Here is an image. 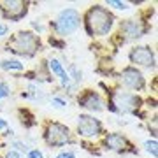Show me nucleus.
<instances>
[{
	"mask_svg": "<svg viewBox=\"0 0 158 158\" xmlns=\"http://www.w3.org/2000/svg\"><path fill=\"white\" fill-rule=\"evenodd\" d=\"M51 104H53L55 107H58V109H62V107H65V106H67V102L62 100V98H58V97H55V98L51 100Z\"/></svg>",
	"mask_w": 158,
	"mask_h": 158,
	"instance_id": "obj_20",
	"label": "nucleus"
},
{
	"mask_svg": "<svg viewBox=\"0 0 158 158\" xmlns=\"http://www.w3.org/2000/svg\"><path fill=\"white\" fill-rule=\"evenodd\" d=\"M111 106L116 113H134L141 106V98L128 91H114L111 97Z\"/></svg>",
	"mask_w": 158,
	"mask_h": 158,
	"instance_id": "obj_4",
	"label": "nucleus"
},
{
	"mask_svg": "<svg viewBox=\"0 0 158 158\" xmlns=\"http://www.w3.org/2000/svg\"><path fill=\"white\" fill-rule=\"evenodd\" d=\"M69 69H70V74H72L70 77H72L74 81H76V83H81V79H83V72H79L76 65H70Z\"/></svg>",
	"mask_w": 158,
	"mask_h": 158,
	"instance_id": "obj_18",
	"label": "nucleus"
},
{
	"mask_svg": "<svg viewBox=\"0 0 158 158\" xmlns=\"http://www.w3.org/2000/svg\"><path fill=\"white\" fill-rule=\"evenodd\" d=\"M113 14L102 6H93L86 14V28L90 35H106L113 27Z\"/></svg>",
	"mask_w": 158,
	"mask_h": 158,
	"instance_id": "obj_1",
	"label": "nucleus"
},
{
	"mask_svg": "<svg viewBox=\"0 0 158 158\" xmlns=\"http://www.w3.org/2000/svg\"><path fill=\"white\" fill-rule=\"evenodd\" d=\"M0 7L4 11V16L9 18V19H19L27 14V2H21V0L0 2Z\"/></svg>",
	"mask_w": 158,
	"mask_h": 158,
	"instance_id": "obj_8",
	"label": "nucleus"
},
{
	"mask_svg": "<svg viewBox=\"0 0 158 158\" xmlns=\"http://www.w3.org/2000/svg\"><path fill=\"white\" fill-rule=\"evenodd\" d=\"M46 141L49 146H65L70 141V132L62 123H51L46 130Z\"/></svg>",
	"mask_w": 158,
	"mask_h": 158,
	"instance_id": "obj_5",
	"label": "nucleus"
},
{
	"mask_svg": "<svg viewBox=\"0 0 158 158\" xmlns=\"http://www.w3.org/2000/svg\"><path fill=\"white\" fill-rule=\"evenodd\" d=\"M77 132L81 137H97L102 132V125L93 116L81 114L77 118Z\"/></svg>",
	"mask_w": 158,
	"mask_h": 158,
	"instance_id": "obj_6",
	"label": "nucleus"
},
{
	"mask_svg": "<svg viewBox=\"0 0 158 158\" xmlns=\"http://www.w3.org/2000/svg\"><path fill=\"white\" fill-rule=\"evenodd\" d=\"M7 32H9V28H7L6 25H0V37H4V35H7Z\"/></svg>",
	"mask_w": 158,
	"mask_h": 158,
	"instance_id": "obj_24",
	"label": "nucleus"
},
{
	"mask_svg": "<svg viewBox=\"0 0 158 158\" xmlns=\"http://www.w3.org/2000/svg\"><path fill=\"white\" fill-rule=\"evenodd\" d=\"M121 32L125 34L127 39H139L144 34V28H142L141 23L135 21V19H127V21L121 23Z\"/></svg>",
	"mask_w": 158,
	"mask_h": 158,
	"instance_id": "obj_11",
	"label": "nucleus"
},
{
	"mask_svg": "<svg viewBox=\"0 0 158 158\" xmlns=\"http://www.w3.org/2000/svg\"><path fill=\"white\" fill-rule=\"evenodd\" d=\"M0 67L4 70H23V63L18 60H4L0 62Z\"/></svg>",
	"mask_w": 158,
	"mask_h": 158,
	"instance_id": "obj_14",
	"label": "nucleus"
},
{
	"mask_svg": "<svg viewBox=\"0 0 158 158\" xmlns=\"http://www.w3.org/2000/svg\"><path fill=\"white\" fill-rule=\"evenodd\" d=\"M107 6H109V7H114V9H119V11L128 9V4H127V2H118V0H109Z\"/></svg>",
	"mask_w": 158,
	"mask_h": 158,
	"instance_id": "obj_17",
	"label": "nucleus"
},
{
	"mask_svg": "<svg viewBox=\"0 0 158 158\" xmlns=\"http://www.w3.org/2000/svg\"><path fill=\"white\" fill-rule=\"evenodd\" d=\"M39 48L40 40L32 32H19L9 42V51L16 53V55H23V56H34L39 51Z\"/></svg>",
	"mask_w": 158,
	"mask_h": 158,
	"instance_id": "obj_2",
	"label": "nucleus"
},
{
	"mask_svg": "<svg viewBox=\"0 0 158 158\" xmlns=\"http://www.w3.org/2000/svg\"><path fill=\"white\" fill-rule=\"evenodd\" d=\"M27 158H44V155L39 151V149H30L27 153Z\"/></svg>",
	"mask_w": 158,
	"mask_h": 158,
	"instance_id": "obj_21",
	"label": "nucleus"
},
{
	"mask_svg": "<svg viewBox=\"0 0 158 158\" xmlns=\"http://www.w3.org/2000/svg\"><path fill=\"white\" fill-rule=\"evenodd\" d=\"M144 146H146V151L153 155V158H156L158 153H156V141H155V139H153V141H146Z\"/></svg>",
	"mask_w": 158,
	"mask_h": 158,
	"instance_id": "obj_16",
	"label": "nucleus"
},
{
	"mask_svg": "<svg viewBox=\"0 0 158 158\" xmlns=\"http://www.w3.org/2000/svg\"><path fill=\"white\" fill-rule=\"evenodd\" d=\"M130 62L135 65H142V67H153L155 65V53L151 51L149 46H135L130 51Z\"/></svg>",
	"mask_w": 158,
	"mask_h": 158,
	"instance_id": "obj_7",
	"label": "nucleus"
},
{
	"mask_svg": "<svg viewBox=\"0 0 158 158\" xmlns=\"http://www.w3.org/2000/svg\"><path fill=\"white\" fill-rule=\"evenodd\" d=\"M11 146L16 148L18 153H28V151H30V149H28L30 146H28V144H25V142H21V141H12Z\"/></svg>",
	"mask_w": 158,
	"mask_h": 158,
	"instance_id": "obj_15",
	"label": "nucleus"
},
{
	"mask_svg": "<svg viewBox=\"0 0 158 158\" xmlns=\"http://www.w3.org/2000/svg\"><path fill=\"white\" fill-rule=\"evenodd\" d=\"M7 158H21V153H18V151H9V153H7Z\"/></svg>",
	"mask_w": 158,
	"mask_h": 158,
	"instance_id": "obj_23",
	"label": "nucleus"
},
{
	"mask_svg": "<svg viewBox=\"0 0 158 158\" xmlns=\"http://www.w3.org/2000/svg\"><path fill=\"white\" fill-rule=\"evenodd\" d=\"M4 128H7V123L4 119H0V130H4Z\"/></svg>",
	"mask_w": 158,
	"mask_h": 158,
	"instance_id": "obj_26",
	"label": "nucleus"
},
{
	"mask_svg": "<svg viewBox=\"0 0 158 158\" xmlns=\"http://www.w3.org/2000/svg\"><path fill=\"white\" fill-rule=\"evenodd\" d=\"M49 69H51V72L55 74V76L60 77L62 86H65V88H74V86L70 85V77H69V74L65 72V69L62 67V63L58 62L56 58H51L49 60Z\"/></svg>",
	"mask_w": 158,
	"mask_h": 158,
	"instance_id": "obj_12",
	"label": "nucleus"
},
{
	"mask_svg": "<svg viewBox=\"0 0 158 158\" xmlns=\"http://www.w3.org/2000/svg\"><path fill=\"white\" fill-rule=\"evenodd\" d=\"M121 83H123L127 88H132V90H142L144 88V77L142 74L134 67H127L121 72Z\"/></svg>",
	"mask_w": 158,
	"mask_h": 158,
	"instance_id": "obj_9",
	"label": "nucleus"
},
{
	"mask_svg": "<svg viewBox=\"0 0 158 158\" xmlns=\"http://www.w3.org/2000/svg\"><path fill=\"white\" fill-rule=\"evenodd\" d=\"M56 158H76V156H74L72 151H63V153H60Z\"/></svg>",
	"mask_w": 158,
	"mask_h": 158,
	"instance_id": "obj_22",
	"label": "nucleus"
},
{
	"mask_svg": "<svg viewBox=\"0 0 158 158\" xmlns=\"http://www.w3.org/2000/svg\"><path fill=\"white\" fill-rule=\"evenodd\" d=\"M106 146L113 151H123L125 148H128V141L121 134H109L106 137Z\"/></svg>",
	"mask_w": 158,
	"mask_h": 158,
	"instance_id": "obj_13",
	"label": "nucleus"
},
{
	"mask_svg": "<svg viewBox=\"0 0 158 158\" xmlns=\"http://www.w3.org/2000/svg\"><path fill=\"white\" fill-rule=\"evenodd\" d=\"M79 23H81V18L76 9H63L56 18L55 30L58 35H69L79 28Z\"/></svg>",
	"mask_w": 158,
	"mask_h": 158,
	"instance_id": "obj_3",
	"label": "nucleus"
},
{
	"mask_svg": "<svg viewBox=\"0 0 158 158\" xmlns=\"http://www.w3.org/2000/svg\"><path fill=\"white\" fill-rule=\"evenodd\" d=\"M11 93V90H9V86L4 83V81H0V98H6L7 95Z\"/></svg>",
	"mask_w": 158,
	"mask_h": 158,
	"instance_id": "obj_19",
	"label": "nucleus"
},
{
	"mask_svg": "<svg viewBox=\"0 0 158 158\" xmlns=\"http://www.w3.org/2000/svg\"><path fill=\"white\" fill-rule=\"evenodd\" d=\"M32 27H34L35 30H39V32H44V27H42V25H40V23H32Z\"/></svg>",
	"mask_w": 158,
	"mask_h": 158,
	"instance_id": "obj_25",
	"label": "nucleus"
},
{
	"mask_svg": "<svg viewBox=\"0 0 158 158\" xmlns=\"http://www.w3.org/2000/svg\"><path fill=\"white\" fill-rule=\"evenodd\" d=\"M79 104L83 107L90 109V111H97V113L104 109V102H102V98L97 95L95 91H86L85 95L79 98Z\"/></svg>",
	"mask_w": 158,
	"mask_h": 158,
	"instance_id": "obj_10",
	"label": "nucleus"
}]
</instances>
